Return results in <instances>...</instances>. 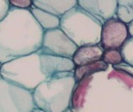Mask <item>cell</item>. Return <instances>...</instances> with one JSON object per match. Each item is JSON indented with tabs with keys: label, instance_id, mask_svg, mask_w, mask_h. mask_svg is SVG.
<instances>
[{
	"label": "cell",
	"instance_id": "1",
	"mask_svg": "<svg viewBox=\"0 0 133 112\" xmlns=\"http://www.w3.org/2000/svg\"><path fill=\"white\" fill-rule=\"evenodd\" d=\"M44 32L30 10L11 8L0 22V64L38 51Z\"/></svg>",
	"mask_w": 133,
	"mask_h": 112
},
{
	"label": "cell",
	"instance_id": "17",
	"mask_svg": "<svg viewBox=\"0 0 133 112\" xmlns=\"http://www.w3.org/2000/svg\"><path fill=\"white\" fill-rule=\"evenodd\" d=\"M12 8L21 10H30L33 7V0H9Z\"/></svg>",
	"mask_w": 133,
	"mask_h": 112
},
{
	"label": "cell",
	"instance_id": "19",
	"mask_svg": "<svg viewBox=\"0 0 133 112\" xmlns=\"http://www.w3.org/2000/svg\"><path fill=\"white\" fill-rule=\"evenodd\" d=\"M11 8L9 0H0V22L7 16Z\"/></svg>",
	"mask_w": 133,
	"mask_h": 112
},
{
	"label": "cell",
	"instance_id": "2",
	"mask_svg": "<svg viewBox=\"0 0 133 112\" xmlns=\"http://www.w3.org/2000/svg\"><path fill=\"white\" fill-rule=\"evenodd\" d=\"M76 84L74 72L48 78L32 91L36 107L45 112H65L71 108Z\"/></svg>",
	"mask_w": 133,
	"mask_h": 112
},
{
	"label": "cell",
	"instance_id": "5",
	"mask_svg": "<svg viewBox=\"0 0 133 112\" xmlns=\"http://www.w3.org/2000/svg\"><path fill=\"white\" fill-rule=\"evenodd\" d=\"M36 108L32 91L0 76V112H32Z\"/></svg>",
	"mask_w": 133,
	"mask_h": 112
},
{
	"label": "cell",
	"instance_id": "11",
	"mask_svg": "<svg viewBox=\"0 0 133 112\" xmlns=\"http://www.w3.org/2000/svg\"><path fill=\"white\" fill-rule=\"evenodd\" d=\"M78 6V0H33V6L62 17Z\"/></svg>",
	"mask_w": 133,
	"mask_h": 112
},
{
	"label": "cell",
	"instance_id": "16",
	"mask_svg": "<svg viewBox=\"0 0 133 112\" xmlns=\"http://www.w3.org/2000/svg\"><path fill=\"white\" fill-rule=\"evenodd\" d=\"M124 62L133 66V39L129 38L121 48Z\"/></svg>",
	"mask_w": 133,
	"mask_h": 112
},
{
	"label": "cell",
	"instance_id": "9",
	"mask_svg": "<svg viewBox=\"0 0 133 112\" xmlns=\"http://www.w3.org/2000/svg\"><path fill=\"white\" fill-rule=\"evenodd\" d=\"M39 52L42 70L47 79L60 73H72L76 67L72 59Z\"/></svg>",
	"mask_w": 133,
	"mask_h": 112
},
{
	"label": "cell",
	"instance_id": "6",
	"mask_svg": "<svg viewBox=\"0 0 133 112\" xmlns=\"http://www.w3.org/2000/svg\"><path fill=\"white\" fill-rule=\"evenodd\" d=\"M78 46L59 27L45 30L43 34L42 47L40 51L72 59Z\"/></svg>",
	"mask_w": 133,
	"mask_h": 112
},
{
	"label": "cell",
	"instance_id": "10",
	"mask_svg": "<svg viewBox=\"0 0 133 112\" xmlns=\"http://www.w3.org/2000/svg\"><path fill=\"white\" fill-rule=\"evenodd\" d=\"M103 51L104 49L99 44L81 46L75 52L72 60L75 66L93 63L102 60Z\"/></svg>",
	"mask_w": 133,
	"mask_h": 112
},
{
	"label": "cell",
	"instance_id": "13",
	"mask_svg": "<svg viewBox=\"0 0 133 112\" xmlns=\"http://www.w3.org/2000/svg\"><path fill=\"white\" fill-rule=\"evenodd\" d=\"M30 10L33 17H35L38 23L41 26V27L44 30V31L59 27L60 17L35 6L31 7Z\"/></svg>",
	"mask_w": 133,
	"mask_h": 112
},
{
	"label": "cell",
	"instance_id": "15",
	"mask_svg": "<svg viewBox=\"0 0 133 112\" xmlns=\"http://www.w3.org/2000/svg\"><path fill=\"white\" fill-rule=\"evenodd\" d=\"M102 60L110 66H116L124 62L121 50L109 49L104 50Z\"/></svg>",
	"mask_w": 133,
	"mask_h": 112
},
{
	"label": "cell",
	"instance_id": "12",
	"mask_svg": "<svg viewBox=\"0 0 133 112\" xmlns=\"http://www.w3.org/2000/svg\"><path fill=\"white\" fill-rule=\"evenodd\" d=\"M109 68L110 66L105 63L103 60L82 66H76L74 70V77L76 83H78L85 79L93 76L96 73L107 71Z\"/></svg>",
	"mask_w": 133,
	"mask_h": 112
},
{
	"label": "cell",
	"instance_id": "20",
	"mask_svg": "<svg viewBox=\"0 0 133 112\" xmlns=\"http://www.w3.org/2000/svg\"><path fill=\"white\" fill-rule=\"evenodd\" d=\"M128 32H129L130 38L133 39V21H131L129 24H128Z\"/></svg>",
	"mask_w": 133,
	"mask_h": 112
},
{
	"label": "cell",
	"instance_id": "3",
	"mask_svg": "<svg viewBox=\"0 0 133 112\" xmlns=\"http://www.w3.org/2000/svg\"><path fill=\"white\" fill-rule=\"evenodd\" d=\"M103 23L78 6L60 17L59 28L78 46L100 43Z\"/></svg>",
	"mask_w": 133,
	"mask_h": 112
},
{
	"label": "cell",
	"instance_id": "23",
	"mask_svg": "<svg viewBox=\"0 0 133 112\" xmlns=\"http://www.w3.org/2000/svg\"><path fill=\"white\" fill-rule=\"evenodd\" d=\"M0 70H1V64H0Z\"/></svg>",
	"mask_w": 133,
	"mask_h": 112
},
{
	"label": "cell",
	"instance_id": "18",
	"mask_svg": "<svg viewBox=\"0 0 133 112\" xmlns=\"http://www.w3.org/2000/svg\"><path fill=\"white\" fill-rule=\"evenodd\" d=\"M112 68L114 69V71H116L119 73L127 75L133 79V66H132L127 64L125 62H123V63H121L118 66H114Z\"/></svg>",
	"mask_w": 133,
	"mask_h": 112
},
{
	"label": "cell",
	"instance_id": "8",
	"mask_svg": "<svg viewBox=\"0 0 133 112\" xmlns=\"http://www.w3.org/2000/svg\"><path fill=\"white\" fill-rule=\"evenodd\" d=\"M118 0H78V6L102 23L116 17Z\"/></svg>",
	"mask_w": 133,
	"mask_h": 112
},
{
	"label": "cell",
	"instance_id": "7",
	"mask_svg": "<svg viewBox=\"0 0 133 112\" xmlns=\"http://www.w3.org/2000/svg\"><path fill=\"white\" fill-rule=\"evenodd\" d=\"M130 38L128 24L114 17L103 23L99 44L104 50L118 49Z\"/></svg>",
	"mask_w": 133,
	"mask_h": 112
},
{
	"label": "cell",
	"instance_id": "21",
	"mask_svg": "<svg viewBox=\"0 0 133 112\" xmlns=\"http://www.w3.org/2000/svg\"><path fill=\"white\" fill-rule=\"evenodd\" d=\"M32 112H45V111H44V110H40V109H38V108H36V109H35Z\"/></svg>",
	"mask_w": 133,
	"mask_h": 112
},
{
	"label": "cell",
	"instance_id": "22",
	"mask_svg": "<svg viewBox=\"0 0 133 112\" xmlns=\"http://www.w3.org/2000/svg\"><path fill=\"white\" fill-rule=\"evenodd\" d=\"M65 112H73V110H72V108H69L68 110H66Z\"/></svg>",
	"mask_w": 133,
	"mask_h": 112
},
{
	"label": "cell",
	"instance_id": "4",
	"mask_svg": "<svg viewBox=\"0 0 133 112\" xmlns=\"http://www.w3.org/2000/svg\"><path fill=\"white\" fill-rule=\"evenodd\" d=\"M0 76L30 91L47 79L42 70L39 51L2 64Z\"/></svg>",
	"mask_w": 133,
	"mask_h": 112
},
{
	"label": "cell",
	"instance_id": "14",
	"mask_svg": "<svg viewBox=\"0 0 133 112\" xmlns=\"http://www.w3.org/2000/svg\"><path fill=\"white\" fill-rule=\"evenodd\" d=\"M116 17L126 24L133 21V0H118Z\"/></svg>",
	"mask_w": 133,
	"mask_h": 112
}]
</instances>
